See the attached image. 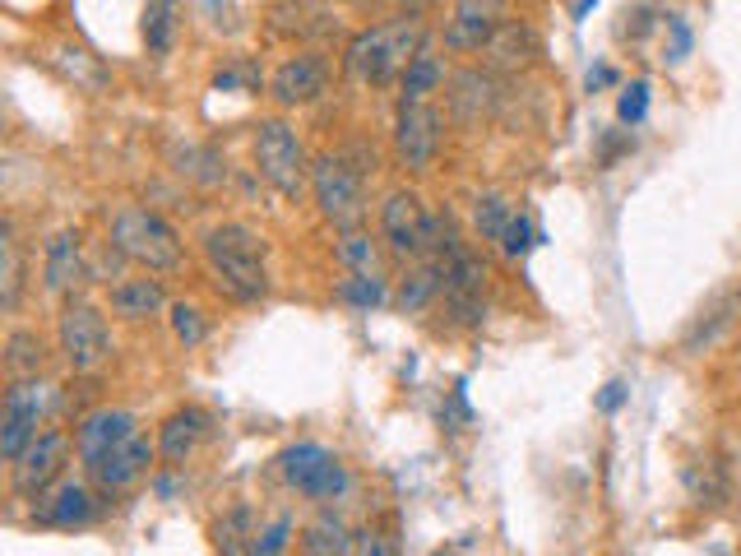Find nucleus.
I'll return each instance as SVG.
<instances>
[{"label": "nucleus", "mask_w": 741, "mask_h": 556, "mask_svg": "<svg viewBox=\"0 0 741 556\" xmlns=\"http://www.w3.org/2000/svg\"><path fill=\"white\" fill-rule=\"evenodd\" d=\"M394 6H399L403 14H413V19H422L426 10H436V6H440V0H394Z\"/></svg>", "instance_id": "43"}, {"label": "nucleus", "mask_w": 741, "mask_h": 556, "mask_svg": "<svg viewBox=\"0 0 741 556\" xmlns=\"http://www.w3.org/2000/svg\"><path fill=\"white\" fill-rule=\"evenodd\" d=\"M491 102H497V84H491V75L464 70V75L450 79V117L459 126H478L491 111Z\"/></svg>", "instance_id": "22"}, {"label": "nucleus", "mask_w": 741, "mask_h": 556, "mask_svg": "<svg viewBox=\"0 0 741 556\" xmlns=\"http://www.w3.org/2000/svg\"><path fill=\"white\" fill-rule=\"evenodd\" d=\"M482 56H487L491 70L520 75V70H528V65H537V56H543V37H537V29L524 24V19H505V24L497 29V37L482 47Z\"/></svg>", "instance_id": "19"}, {"label": "nucleus", "mask_w": 741, "mask_h": 556, "mask_svg": "<svg viewBox=\"0 0 741 556\" xmlns=\"http://www.w3.org/2000/svg\"><path fill=\"white\" fill-rule=\"evenodd\" d=\"M111 247L121 251V260L140 264L149 274H172L186 260L176 228L159 209H144V205H121L111 214Z\"/></svg>", "instance_id": "3"}, {"label": "nucleus", "mask_w": 741, "mask_h": 556, "mask_svg": "<svg viewBox=\"0 0 741 556\" xmlns=\"http://www.w3.org/2000/svg\"><path fill=\"white\" fill-rule=\"evenodd\" d=\"M334 255H339L348 274H380V241H371L367 232H344Z\"/></svg>", "instance_id": "31"}, {"label": "nucleus", "mask_w": 741, "mask_h": 556, "mask_svg": "<svg viewBox=\"0 0 741 556\" xmlns=\"http://www.w3.org/2000/svg\"><path fill=\"white\" fill-rule=\"evenodd\" d=\"M292 538H297V524H292V515L283 510V515L264 520V524L255 528V547H251V556H283V552L292 547Z\"/></svg>", "instance_id": "34"}, {"label": "nucleus", "mask_w": 741, "mask_h": 556, "mask_svg": "<svg viewBox=\"0 0 741 556\" xmlns=\"http://www.w3.org/2000/svg\"><path fill=\"white\" fill-rule=\"evenodd\" d=\"M625 399H631V390H625V381H608V385L598 390V399H593V404H598V413H621V408H625Z\"/></svg>", "instance_id": "41"}, {"label": "nucleus", "mask_w": 741, "mask_h": 556, "mask_svg": "<svg viewBox=\"0 0 741 556\" xmlns=\"http://www.w3.org/2000/svg\"><path fill=\"white\" fill-rule=\"evenodd\" d=\"M617 75L608 70V65H598V70H589V88H602V84H612Z\"/></svg>", "instance_id": "44"}, {"label": "nucleus", "mask_w": 741, "mask_h": 556, "mask_svg": "<svg viewBox=\"0 0 741 556\" xmlns=\"http://www.w3.org/2000/svg\"><path fill=\"white\" fill-rule=\"evenodd\" d=\"M19 293H24V260H19L14 222H6V232H0V306L14 310Z\"/></svg>", "instance_id": "29"}, {"label": "nucleus", "mask_w": 741, "mask_h": 556, "mask_svg": "<svg viewBox=\"0 0 741 556\" xmlns=\"http://www.w3.org/2000/svg\"><path fill=\"white\" fill-rule=\"evenodd\" d=\"M445 117L432 102H399V117H394V153L399 163L408 172H426L436 163L440 140H445Z\"/></svg>", "instance_id": "11"}, {"label": "nucleus", "mask_w": 741, "mask_h": 556, "mask_svg": "<svg viewBox=\"0 0 741 556\" xmlns=\"http://www.w3.org/2000/svg\"><path fill=\"white\" fill-rule=\"evenodd\" d=\"M440 84H445V61H440L432 47H422V52L408 61V70L399 75L403 102H426V94H436Z\"/></svg>", "instance_id": "26"}, {"label": "nucleus", "mask_w": 741, "mask_h": 556, "mask_svg": "<svg viewBox=\"0 0 741 556\" xmlns=\"http://www.w3.org/2000/svg\"><path fill=\"white\" fill-rule=\"evenodd\" d=\"M302 552L306 556H348L352 552V528L334 515V510H320V515L302 528Z\"/></svg>", "instance_id": "24"}, {"label": "nucleus", "mask_w": 741, "mask_h": 556, "mask_svg": "<svg viewBox=\"0 0 741 556\" xmlns=\"http://www.w3.org/2000/svg\"><path fill=\"white\" fill-rule=\"evenodd\" d=\"M255 167L269 186H274L283 199H297L302 186H306V149L297 140V130H292L287 121H260L255 126Z\"/></svg>", "instance_id": "9"}, {"label": "nucleus", "mask_w": 741, "mask_h": 556, "mask_svg": "<svg viewBox=\"0 0 741 556\" xmlns=\"http://www.w3.org/2000/svg\"><path fill=\"white\" fill-rule=\"evenodd\" d=\"M176 163H182L176 172H182V176H190V182H199V186H214L218 176H222V163L214 159L209 149H195V144L176 149Z\"/></svg>", "instance_id": "36"}, {"label": "nucleus", "mask_w": 741, "mask_h": 556, "mask_svg": "<svg viewBox=\"0 0 741 556\" xmlns=\"http://www.w3.org/2000/svg\"><path fill=\"white\" fill-rule=\"evenodd\" d=\"M325 88H329V61H325V52L287 56L274 70V79H269V94H274L279 107H306V102H316Z\"/></svg>", "instance_id": "16"}, {"label": "nucleus", "mask_w": 741, "mask_h": 556, "mask_svg": "<svg viewBox=\"0 0 741 556\" xmlns=\"http://www.w3.org/2000/svg\"><path fill=\"white\" fill-rule=\"evenodd\" d=\"M6 367L14 381H29V375H37L42 367H47V344H42L37 329H14L6 339Z\"/></svg>", "instance_id": "28"}, {"label": "nucleus", "mask_w": 741, "mask_h": 556, "mask_svg": "<svg viewBox=\"0 0 741 556\" xmlns=\"http://www.w3.org/2000/svg\"><path fill=\"white\" fill-rule=\"evenodd\" d=\"M205 260L214 287L241 306H255L269 297V270H264V241L246 222H218L205 232Z\"/></svg>", "instance_id": "1"}, {"label": "nucleus", "mask_w": 741, "mask_h": 556, "mask_svg": "<svg viewBox=\"0 0 741 556\" xmlns=\"http://www.w3.org/2000/svg\"><path fill=\"white\" fill-rule=\"evenodd\" d=\"M153 459H159V440H149L144 432H134L130 440L111 445V450L98 455L94 464H84V473H88V482H94L102 497H121L126 487H134L149 473Z\"/></svg>", "instance_id": "12"}, {"label": "nucleus", "mask_w": 741, "mask_h": 556, "mask_svg": "<svg viewBox=\"0 0 741 556\" xmlns=\"http://www.w3.org/2000/svg\"><path fill=\"white\" fill-rule=\"evenodd\" d=\"M209 6H218V0H209Z\"/></svg>", "instance_id": "48"}, {"label": "nucleus", "mask_w": 741, "mask_h": 556, "mask_svg": "<svg viewBox=\"0 0 741 556\" xmlns=\"http://www.w3.org/2000/svg\"><path fill=\"white\" fill-rule=\"evenodd\" d=\"M264 84V70H260V61H251V56H232L222 70L214 75V88H222V94H232V88H255Z\"/></svg>", "instance_id": "35"}, {"label": "nucleus", "mask_w": 741, "mask_h": 556, "mask_svg": "<svg viewBox=\"0 0 741 556\" xmlns=\"http://www.w3.org/2000/svg\"><path fill=\"white\" fill-rule=\"evenodd\" d=\"M209 427H214V417L205 413V408H195V404H186V408H176L163 427H159V455L172 464H186L199 445H205V436H209Z\"/></svg>", "instance_id": "20"}, {"label": "nucleus", "mask_w": 741, "mask_h": 556, "mask_svg": "<svg viewBox=\"0 0 741 556\" xmlns=\"http://www.w3.org/2000/svg\"><path fill=\"white\" fill-rule=\"evenodd\" d=\"M56 385L37 381V375H29V381H14L6 390V408H0V455H6L10 464L29 450V445L42 436V417H47L52 408V394Z\"/></svg>", "instance_id": "10"}, {"label": "nucleus", "mask_w": 741, "mask_h": 556, "mask_svg": "<svg viewBox=\"0 0 741 556\" xmlns=\"http://www.w3.org/2000/svg\"><path fill=\"white\" fill-rule=\"evenodd\" d=\"M537 241H543V237L533 232L528 214H514V218H510V228H505V237L497 241V247H501V255H505V260H524V255L537 247Z\"/></svg>", "instance_id": "37"}, {"label": "nucleus", "mask_w": 741, "mask_h": 556, "mask_svg": "<svg viewBox=\"0 0 741 556\" xmlns=\"http://www.w3.org/2000/svg\"><path fill=\"white\" fill-rule=\"evenodd\" d=\"M56 339H61V358L75 375H88L107 367L111 358V329H107V316L84 302V297H70L61 306V320H56Z\"/></svg>", "instance_id": "7"}, {"label": "nucleus", "mask_w": 741, "mask_h": 556, "mask_svg": "<svg viewBox=\"0 0 741 556\" xmlns=\"http://www.w3.org/2000/svg\"><path fill=\"white\" fill-rule=\"evenodd\" d=\"M510 218H514V209H510V199H505V195H497V190L478 195V205H473V228H478L482 241H501L505 228H510Z\"/></svg>", "instance_id": "32"}, {"label": "nucleus", "mask_w": 741, "mask_h": 556, "mask_svg": "<svg viewBox=\"0 0 741 556\" xmlns=\"http://www.w3.org/2000/svg\"><path fill=\"white\" fill-rule=\"evenodd\" d=\"M667 33H672L667 56H672V61H682V56L690 52V29H686V19H682V14H667Z\"/></svg>", "instance_id": "42"}, {"label": "nucleus", "mask_w": 741, "mask_h": 556, "mask_svg": "<svg viewBox=\"0 0 741 556\" xmlns=\"http://www.w3.org/2000/svg\"><path fill=\"white\" fill-rule=\"evenodd\" d=\"M436 556H464V547H455V552H436Z\"/></svg>", "instance_id": "47"}, {"label": "nucleus", "mask_w": 741, "mask_h": 556, "mask_svg": "<svg viewBox=\"0 0 741 556\" xmlns=\"http://www.w3.org/2000/svg\"><path fill=\"white\" fill-rule=\"evenodd\" d=\"M339 297L348 306H357V310H375V306L390 302V287H385V279H380V274H344Z\"/></svg>", "instance_id": "33"}, {"label": "nucleus", "mask_w": 741, "mask_h": 556, "mask_svg": "<svg viewBox=\"0 0 741 556\" xmlns=\"http://www.w3.org/2000/svg\"><path fill=\"white\" fill-rule=\"evenodd\" d=\"M88 279V264H84V241L75 228H61L47 251H42V287L52 297H70L75 287Z\"/></svg>", "instance_id": "17"}, {"label": "nucleus", "mask_w": 741, "mask_h": 556, "mask_svg": "<svg viewBox=\"0 0 741 556\" xmlns=\"http://www.w3.org/2000/svg\"><path fill=\"white\" fill-rule=\"evenodd\" d=\"M52 65L70 79L75 88H84V94H102L107 88V65L88 52V47H75V42H61V47L52 52Z\"/></svg>", "instance_id": "23"}, {"label": "nucleus", "mask_w": 741, "mask_h": 556, "mask_svg": "<svg viewBox=\"0 0 741 556\" xmlns=\"http://www.w3.org/2000/svg\"><path fill=\"white\" fill-rule=\"evenodd\" d=\"M426 47V29L422 19L413 14H399V19H385V24L375 29H362L352 42H348V70L362 79V84H390L394 75L408 70V61Z\"/></svg>", "instance_id": "2"}, {"label": "nucleus", "mask_w": 741, "mask_h": 556, "mask_svg": "<svg viewBox=\"0 0 741 556\" xmlns=\"http://www.w3.org/2000/svg\"><path fill=\"white\" fill-rule=\"evenodd\" d=\"M159 310H172L159 279H121L111 287V316L140 325V320H153Z\"/></svg>", "instance_id": "21"}, {"label": "nucleus", "mask_w": 741, "mask_h": 556, "mask_svg": "<svg viewBox=\"0 0 741 556\" xmlns=\"http://www.w3.org/2000/svg\"><path fill=\"white\" fill-rule=\"evenodd\" d=\"M617 117H621V126H640V121L649 117V84H644V79H635L631 88H621Z\"/></svg>", "instance_id": "40"}, {"label": "nucleus", "mask_w": 741, "mask_h": 556, "mask_svg": "<svg viewBox=\"0 0 741 556\" xmlns=\"http://www.w3.org/2000/svg\"><path fill=\"white\" fill-rule=\"evenodd\" d=\"M33 501H37V505H33V524H42V528H61V533L94 524V515H98L94 487H88V482H75V478H61L56 487H47V492L33 497Z\"/></svg>", "instance_id": "14"}, {"label": "nucleus", "mask_w": 741, "mask_h": 556, "mask_svg": "<svg viewBox=\"0 0 741 556\" xmlns=\"http://www.w3.org/2000/svg\"><path fill=\"white\" fill-rule=\"evenodd\" d=\"M172 334H176V339H182L186 348L205 344V316H199V306L176 302V306H172Z\"/></svg>", "instance_id": "38"}, {"label": "nucleus", "mask_w": 741, "mask_h": 556, "mask_svg": "<svg viewBox=\"0 0 741 556\" xmlns=\"http://www.w3.org/2000/svg\"><path fill=\"white\" fill-rule=\"evenodd\" d=\"M593 6H598V0H575V6H570V14H575V19H584V14H589Z\"/></svg>", "instance_id": "46"}, {"label": "nucleus", "mask_w": 741, "mask_h": 556, "mask_svg": "<svg viewBox=\"0 0 741 556\" xmlns=\"http://www.w3.org/2000/svg\"><path fill=\"white\" fill-rule=\"evenodd\" d=\"M134 432H140L134 413H126V408H94V413H84L79 427H75V455H79V464H94L98 455H107L111 445L130 440Z\"/></svg>", "instance_id": "18"}, {"label": "nucleus", "mask_w": 741, "mask_h": 556, "mask_svg": "<svg viewBox=\"0 0 741 556\" xmlns=\"http://www.w3.org/2000/svg\"><path fill=\"white\" fill-rule=\"evenodd\" d=\"M348 556H394V538L380 524L352 528V552Z\"/></svg>", "instance_id": "39"}, {"label": "nucleus", "mask_w": 741, "mask_h": 556, "mask_svg": "<svg viewBox=\"0 0 741 556\" xmlns=\"http://www.w3.org/2000/svg\"><path fill=\"white\" fill-rule=\"evenodd\" d=\"M214 543H218V556H251V547H255V510L251 505H232L228 515L214 524Z\"/></svg>", "instance_id": "25"}, {"label": "nucleus", "mask_w": 741, "mask_h": 556, "mask_svg": "<svg viewBox=\"0 0 741 556\" xmlns=\"http://www.w3.org/2000/svg\"><path fill=\"white\" fill-rule=\"evenodd\" d=\"M310 190H316V205L325 214V222L344 232H357V222L367 218V190H362V172H357L344 153H320L310 163Z\"/></svg>", "instance_id": "6"}, {"label": "nucleus", "mask_w": 741, "mask_h": 556, "mask_svg": "<svg viewBox=\"0 0 741 556\" xmlns=\"http://www.w3.org/2000/svg\"><path fill=\"white\" fill-rule=\"evenodd\" d=\"M70 445L75 436H65V432H42L24 455H19L10 464V487H14V497H42L47 487L61 482L65 473V459H70Z\"/></svg>", "instance_id": "13"}, {"label": "nucleus", "mask_w": 741, "mask_h": 556, "mask_svg": "<svg viewBox=\"0 0 741 556\" xmlns=\"http://www.w3.org/2000/svg\"><path fill=\"white\" fill-rule=\"evenodd\" d=\"M153 492H159V497H172V492H176V478H167V473H163L159 482H153Z\"/></svg>", "instance_id": "45"}, {"label": "nucleus", "mask_w": 741, "mask_h": 556, "mask_svg": "<svg viewBox=\"0 0 741 556\" xmlns=\"http://www.w3.org/2000/svg\"><path fill=\"white\" fill-rule=\"evenodd\" d=\"M445 222L440 214H426L422 199L413 190H390L385 205H380V237L399 260H413V255H436L440 237H445Z\"/></svg>", "instance_id": "5"}, {"label": "nucleus", "mask_w": 741, "mask_h": 556, "mask_svg": "<svg viewBox=\"0 0 741 556\" xmlns=\"http://www.w3.org/2000/svg\"><path fill=\"white\" fill-rule=\"evenodd\" d=\"M440 260V274H445V306H450V316L455 325L464 329H473L487 320V302H482V287H487V264L468 251V241H459V232L445 222V237H440V247L436 255Z\"/></svg>", "instance_id": "4"}, {"label": "nucleus", "mask_w": 741, "mask_h": 556, "mask_svg": "<svg viewBox=\"0 0 741 556\" xmlns=\"http://www.w3.org/2000/svg\"><path fill=\"white\" fill-rule=\"evenodd\" d=\"M176 6L182 0H149L144 6V42H149V52H172V42H176Z\"/></svg>", "instance_id": "30"}, {"label": "nucleus", "mask_w": 741, "mask_h": 556, "mask_svg": "<svg viewBox=\"0 0 741 556\" xmlns=\"http://www.w3.org/2000/svg\"><path fill=\"white\" fill-rule=\"evenodd\" d=\"M440 287H445L440 260H426V264H417V270H408V274H403V283H399L394 302H399L403 310H426V306H432V302L440 297Z\"/></svg>", "instance_id": "27"}, {"label": "nucleus", "mask_w": 741, "mask_h": 556, "mask_svg": "<svg viewBox=\"0 0 741 556\" xmlns=\"http://www.w3.org/2000/svg\"><path fill=\"white\" fill-rule=\"evenodd\" d=\"M505 6L510 0H455L450 19H445V47L450 52H482L497 29L505 24Z\"/></svg>", "instance_id": "15"}, {"label": "nucleus", "mask_w": 741, "mask_h": 556, "mask_svg": "<svg viewBox=\"0 0 741 556\" xmlns=\"http://www.w3.org/2000/svg\"><path fill=\"white\" fill-rule=\"evenodd\" d=\"M279 473H283V482H287L297 497L320 501V505L339 501L348 487H352L348 469L325 450L320 440H297V445H287L283 459H279Z\"/></svg>", "instance_id": "8"}]
</instances>
